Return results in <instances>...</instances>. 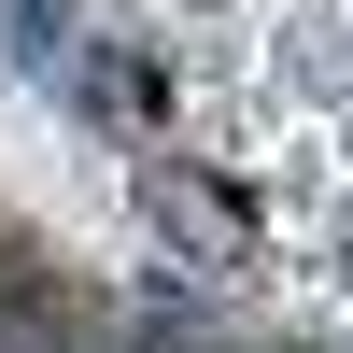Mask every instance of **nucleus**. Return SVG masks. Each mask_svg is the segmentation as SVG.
Returning a JSON list of instances; mask_svg holds the SVG:
<instances>
[{
    "label": "nucleus",
    "mask_w": 353,
    "mask_h": 353,
    "mask_svg": "<svg viewBox=\"0 0 353 353\" xmlns=\"http://www.w3.org/2000/svg\"><path fill=\"white\" fill-rule=\"evenodd\" d=\"M184 128L311 353H353V0H170Z\"/></svg>",
    "instance_id": "obj_1"
}]
</instances>
